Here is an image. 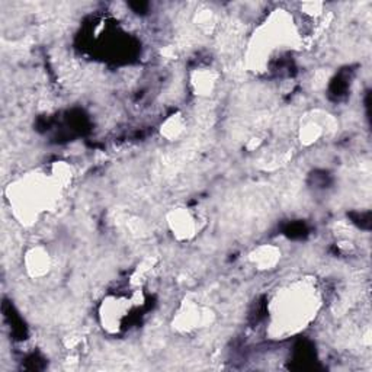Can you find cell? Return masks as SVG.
Returning <instances> with one entry per match:
<instances>
[{"label": "cell", "instance_id": "277c9868", "mask_svg": "<svg viewBox=\"0 0 372 372\" xmlns=\"http://www.w3.org/2000/svg\"><path fill=\"white\" fill-rule=\"evenodd\" d=\"M169 222L173 233H176L181 237H189V235L194 234L195 218L188 209L173 211Z\"/></svg>", "mask_w": 372, "mask_h": 372}, {"label": "cell", "instance_id": "3957f363", "mask_svg": "<svg viewBox=\"0 0 372 372\" xmlns=\"http://www.w3.org/2000/svg\"><path fill=\"white\" fill-rule=\"evenodd\" d=\"M25 266L31 277H43L49 269V256L43 247H35L25 257Z\"/></svg>", "mask_w": 372, "mask_h": 372}, {"label": "cell", "instance_id": "5b68a950", "mask_svg": "<svg viewBox=\"0 0 372 372\" xmlns=\"http://www.w3.org/2000/svg\"><path fill=\"white\" fill-rule=\"evenodd\" d=\"M279 256V252L275 249V247L265 246V247H259L255 253V262L264 268H269L272 265L277 264Z\"/></svg>", "mask_w": 372, "mask_h": 372}, {"label": "cell", "instance_id": "6da1fadb", "mask_svg": "<svg viewBox=\"0 0 372 372\" xmlns=\"http://www.w3.org/2000/svg\"><path fill=\"white\" fill-rule=\"evenodd\" d=\"M71 172L65 165H54L51 172L30 173L10 183L6 191L10 208L23 224H32L41 213L51 208L70 181Z\"/></svg>", "mask_w": 372, "mask_h": 372}, {"label": "cell", "instance_id": "7a4b0ae2", "mask_svg": "<svg viewBox=\"0 0 372 372\" xmlns=\"http://www.w3.org/2000/svg\"><path fill=\"white\" fill-rule=\"evenodd\" d=\"M320 305L318 291L310 281H295L281 288L270 301V333L290 336L308 326Z\"/></svg>", "mask_w": 372, "mask_h": 372}]
</instances>
